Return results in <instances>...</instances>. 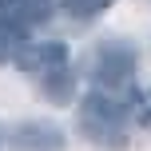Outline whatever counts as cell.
I'll return each mask as SVG.
<instances>
[{
	"label": "cell",
	"instance_id": "1",
	"mask_svg": "<svg viewBox=\"0 0 151 151\" xmlns=\"http://www.w3.org/2000/svg\"><path fill=\"white\" fill-rule=\"evenodd\" d=\"M80 131L96 147H123L127 143V107L119 96L91 91L80 99Z\"/></svg>",
	"mask_w": 151,
	"mask_h": 151
},
{
	"label": "cell",
	"instance_id": "2",
	"mask_svg": "<svg viewBox=\"0 0 151 151\" xmlns=\"http://www.w3.org/2000/svg\"><path fill=\"white\" fill-rule=\"evenodd\" d=\"M91 76H96L99 91L107 88V96L131 88V76H135V48L123 44V40H107L96 48L91 56Z\"/></svg>",
	"mask_w": 151,
	"mask_h": 151
},
{
	"label": "cell",
	"instance_id": "3",
	"mask_svg": "<svg viewBox=\"0 0 151 151\" xmlns=\"http://www.w3.org/2000/svg\"><path fill=\"white\" fill-rule=\"evenodd\" d=\"M12 151H64V131L56 123L28 119L12 131Z\"/></svg>",
	"mask_w": 151,
	"mask_h": 151
},
{
	"label": "cell",
	"instance_id": "4",
	"mask_svg": "<svg viewBox=\"0 0 151 151\" xmlns=\"http://www.w3.org/2000/svg\"><path fill=\"white\" fill-rule=\"evenodd\" d=\"M16 64H20L24 72H64L68 68V48L60 44V40H44V44H24L20 52H16Z\"/></svg>",
	"mask_w": 151,
	"mask_h": 151
},
{
	"label": "cell",
	"instance_id": "5",
	"mask_svg": "<svg viewBox=\"0 0 151 151\" xmlns=\"http://www.w3.org/2000/svg\"><path fill=\"white\" fill-rule=\"evenodd\" d=\"M0 12H4L16 28H24V24L48 16V0H0Z\"/></svg>",
	"mask_w": 151,
	"mask_h": 151
},
{
	"label": "cell",
	"instance_id": "6",
	"mask_svg": "<svg viewBox=\"0 0 151 151\" xmlns=\"http://www.w3.org/2000/svg\"><path fill=\"white\" fill-rule=\"evenodd\" d=\"M28 44L24 40V28H16L12 20H0V64H8V60H16V52Z\"/></svg>",
	"mask_w": 151,
	"mask_h": 151
},
{
	"label": "cell",
	"instance_id": "7",
	"mask_svg": "<svg viewBox=\"0 0 151 151\" xmlns=\"http://www.w3.org/2000/svg\"><path fill=\"white\" fill-rule=\"evenodd\" d=\"M72 16H99L104 8H111L115 0H64Z\"/></svg>",
	"mask_w": 151,
	"mask_h": 151
},
{
	"label": "cell",
	"instance_id": "8",
	"mask_svg": "<svg viewBox=\"0 0 151 151\" xmlns=\"http://www.w3.org/2000/svg\"><path fill=\"white\" fill-rule=\"evenodd\" d=\"M135 115H139V123H143V127H151V91H143V96H139Z\"/></svg>",
	"mask_w": 151,
	"mask_h": 151
},
{
	"label": "cell",
	"instance_id": "9",
	"mask_svg": "<svg viewBox=\"0 0 151 151\" xmlns=\"http://www.w3.org/2000/svg\"><path fill=\"white\" fill-rule=\"evenodd\" d=\"M0 147H4V127H0Z\"/></svg>",
	"mask_w": 151,
	"mask_h": 151
}]
</instances>
